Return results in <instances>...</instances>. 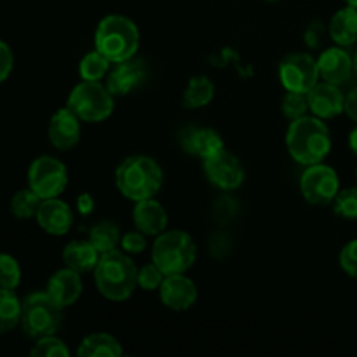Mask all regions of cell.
Masks as SVG:
<instances>
[{
  "label": "cell",
  "mask_w": 357,
  "mask_h": 357,
  "mask_svg": "<svg viewBox=\"0 0 357 357\" xmlns=\"http://www.w3.org/2000/svg\"><path fill=\"white\" fill-rule=\"evenodd\" d=\"M110 65L114 63L101 54L100 51H91L80 59L79 63V75L82 80H91V82H101V79L108 75Z\"/></svg>",
  "instance_id": "27"
},
{
  "label": "cell",
  "mask_w": 357,
  "mask_h": 357,
  "mask_svg": "<svg viewBox=\"0 0 357 357\" xmlns=\"http://www.w3.org/2000/svg\"><path fill=\"white\" fill-rule=\"evenodd\" d=\"M23 300L17 298L14 289L0 288V335L13 331L21 324Z\"/></svg>",
  "instance_id": "24"
},
{
  "label": "cell",
  "mask_w": 357,
  "mask_h": 357,
  "mask_svg": "<svg viewBox=\"0 0 357 357\" xmlns=\"http://www.w3.org/2000/svg\"><path fill=\"white\" fill-rule=\"evenodd\" d=\"M349 146H351L352 153L357 155V124H356V128L351 131V135H349Z\"/></svg>",
  "instance_id": "40"
},
{
  "label": "cell",
  "mask_w": 357,
  "mask_h": 357,
  "mask_svg": "<svg viewBox=\"0 0 357 357\" xmlns=\"http://www.w3.org/2000/svg\"><path fill=\"white\" fill-rule=\"evenodd\" d=\"M14 66V56L9 45L3 40H0V84L10 75Z\"/></svg>",
  "instance_id": "37"
},
{
  "label": "cell",
  "mask_w": 357,
  "mask_h": 357,
  "mask_svg": "<svg viewBox=\"0 0 357 357\" xmlns=\"http://www.w3.org/2000/svg\"><path fill=\"white\" fill-rule=\"evenodd\" d=\"M30 354L33 357H68L70 351L65 342L59 340L56 335H51V337L38 338Z\"/></svg>",
  "instance_id": "32"
},
{
  "label": "cell",
  "mask_w": 357,
  "mask_h": 357,
  "mask_svg": "<svg viewBox=\"0 0 357 357\" xmlns=\"http://www.w3.org/2000/svg\"><path fill=\"white\" fill-rule=\"evenodd\" d=\"M204 174L209 183L220 190H236L244 183V167L241 160L229 150H222L216 155L202 160Z\"/></svg>",
  "instance_id": "11"
},
{
  "label": "cell",
  "mask_w": 357,
  "mask_h": 357,
  "mask_svg": "<svg viewBox=\"0 0 357 357\" xmlns=\"http://www.w3.org/2000/svg\"><path fill=\"white\" fill-rule=\"evenodd\" d=\"M82 278L77 271L73 268L65 267V268H59L58 272L49 278L47 281V289L45 291L63 307H72L73 303L79 302L80 295H82Z\"/></svg>",
  "instance_id": "19"
},
{
  "label": "cell",
  "mask_w": 357,
  "mask_h": 357,
  "mask_svg": "<svg viewBox=\"0 0 357 357\" xmlns=\"http://www.w3.org/2000/svg\"><path fill=\"white\" fill-rule=\"evenodd\" d=\"M345 2H347V6H354V7H357V0H345Z\"/></svg>",
  "instance_id": "42"
},
{
  "label": "cell",
  "mask_w": 357,
  "mask_h": 357,
  "mask_svg": "<svg viewBox=\"0 0 357 357\" xmlns=\"http://www.w3.org/2000/svg\"><path fill=\"white\" fill-rule=\"evenodd\" d=\"M328 33L342 47L357 42V7L347 6L344 9L337 10L328 24Z\"/></svg>",
  "instance_id": "22"
},
{
  "label": "cell",
  "mask_w": 357,
  "mask_h": 357,
  "mask_svg": "<svg viewBox=\"0 0 357 357\" xmlns=\"http://www.w3.org/2000/svg\"><path fill=\"white\" fill-rule=\"evenodd\" d=\"M281 110L282 115L289 122L296 121V119L303 117V115H307L310 112L309 98H307L305 93H293V91H288L281 101Z\"/></svg>",
  "instance_id": "29"
},
{
  "label": "cell",
  "mask_w": 357,
  "mask_h": 357,
  "mask_svg": "<svg viewBox=\"0 0 357 357\" xmlns=\"http://www.w3.org/2000/svg\"><path fill=\"white\" fill-rule=\"evenodd\" d=\"M121 230L110 220H101L96 225L91 229L89 232V241L101 255L107 253V251L117 250L121 246Z\"/></svg>",
  "instance_id": "26"
},
{
  "label": "cell",
  "mask_w": 357,
  "mask_h": 357,
  "mask_svg": "<svg viewBox=\"0 0 357 357\" xmlns=\"http://www.w3.org/2000/svg\"><path fill=\"white\" fill-rule=\"evenodd\" d=\"M317 68H319V77L324 82L342 86L354 73V59L342 45H338V47H330L321 52L319 59H317Z\"/></svg>",
  "instance_id": "17"
},
{
  "label": "cell",
  "mask_w": 357,
  "mask_h": 357,
  "mask_svg": "<svg viewBox=\"0 0 357 357\" xmlns=\"http://www.w3.org/2000/svg\"><path fill=\"white\" fill-rule=\"evenodd\" d=\"M21 282V267L13 255L0 253V288L16 289Z\"/></svg>",
  "instance_id": "31"
},
{
  "label": "cell",
  "mask_w": 357,
  "mask_h": 357,
  "mask_svg": "<svg viewBox=\"0 0 357 357\" xmlns=\"http://www.w3.org/2000/svg\"><path fill=\"white\" fill-rule=\"evenodd\" d=\"M354 73H356V77H357V51H356V54H354Z\"/></svg>",
  "instance_id": "41"
},
{
  "label": "cell",
  "mask_w": 357,
  "mask_h": 357,
  "mask_svg": "<svg viewBox=\"0 0 357 357\" xmlns=\"http://www.w3.org/2000/svg\"><path fill=\"white\" fill-rule=\"evenodd\" d=\"M63 307L47 291H37L23 300L21 328L30 338L56 335L63 324Z\"/></svg>",
  "instance_id": "6"
},
{
  "label": "cell",
  "mask_w": 357,
  "mask_h": 357,
  "mask_svg": "<svg viewBox=\"0 0 357 357\" xmlns=\"http://www.w3.org/2000/svg\"><path fill=\"white\" fill-rule=\"evenodd\" d=\"M309 107L312 115L323 119H335L345 110V94L342 93L340 86L330 82H317L312 89L307 93Z\"/></svg>",
  "instance_id": "15"
},
{
  "label": "cell",
  "mask_w": 357,
  "mask_h": 357,
  "mask_svg": "<svg viewBox=\"0 0 357 357\" xmlns=\"http://www.w3.org/2000/svg\"><path fill=\"white\" fill-rule=\"evenodd\" d=\"M164 278H166V274L153 261L138 268V286L143 291H155V289H159Z\"/></svg>",
  "instance_id": "33"
},
{
  "label": "cell",
  "mask_w": 357,
  "mask_h": 357,
  "mask_svg": "<svg viewBox=\"0 0 357 357\" xmlns=\"http://www.w3.org/2000/svg\"><path fill=\"white\" fill-rule=\"evenodd\" d=\"M80 119L68 107L59 108L49 121V142L54 149L66 152L80 142Z\"/></svg>",
  "instance_id": "14"
},
{
  "label": "cell",
  "mask_w": 357,
  "mask_h": 357,
  "mask_svg": "<svg viewBox=\"0 0 357 357\" xmlns=\"http://www.w3.org/2000/svg\"><path fill=\"white\" fill-rule=\"evenodd\" d=\"M345 114H347L349 119L357 122V87L351 91V93L345 96Z\"/></svg>",
  "instance_id": "38"
},
{
  "label": "cell",
  "mask_w": 357,
  "mask_h": 357,
  "mask_svg": "<svg viewBox=\"0 0 357 357\" xmlns=\"http://www.w3.org/2000/svg\"><path fill=\"white\" fill-rule=\"evenodd\" d=\"M324 33H326L324 24L321 23V21H314V23H310L309 26H307L305 35H303V40H305V44L309 45L310 49H317L321 45V42H323Z\"/></svg>",
  "instance_id": "36"
},
{
  "label": "cell",
  "mask_w": 357,
  "mask_h": 357,
  "mask_svg": "<svg viewBox=\"0 0 357 357\" xmlns=\"http://www.w3.org/2000/svg\"><path fill=\"white\" fill-rule=\"evenodd\" d=\"M121 250L126 251L128 255L143 253L146 250V236L143 232H139L138 229L124 234L121 239Z\"/></svg>",
  "instance_id": "35"
},
{
  "label": "cell",
  "mask_w": 357,
  "mask_h": 357,
  "mask_svg": "<svg viewBox=\"0 0 357 357\" xmlns=\"http://www.w3.org/2000/svg\"><path fill=\"white\" fill-rule=\"evenodd\" d=\"M42 204V199L31 190L30 187L17 190L10 199V213L17 220H30L37 216L38 208Z\"/></svg>",
  "instance_id": "28"
},
{
  "label": "cell",
  "mask_w": 357,
  "mask_h": 357,
  "mask_svg": "<svg viewBox=\"0 0 357 357\" xmlns=\"http://www.w3.org/2000/svg\"><path fill=\"white\" fill-rule=\"evenodd\" d=\"M114 94L108 91L107 84L82 80L70 93L66 107L82 122L96 124L107 121L114 112Z\"/></svg>",
  "instance_id": "7"
},
{
  "label": "cell",
  "mask_w": 357,
  "mask_h": 357,
  "mask_svg": "<svg viewBox=\"0 0 357 357\" xmlns=\"http://www.w3.org/2000/svg\"><path fill=\"white\" fill-rule=\"evenodd\" d=\"M286 149L295 162L305 167L323 162L331 152L330 128L316 115L291 121L286 131Z\"/></svg>",
  "instance_id": "1"
},
{
  "label": "cell",
  "mask_w": 357,
  "mask_h": 357,
  "mask_svg": "<svg viewBox=\"0 0 357 357\" xmlns=\"http://www.w3.org/2000/svg\"><path fill=\"white\" fill-rule=\"evenodd\" d=\"M146 79V66L142 59H128L115 63L107 75V87L114 96H128Z\"/></svg>",
  "instance_id": "13"
},
{
  "label": "cell",
  "mask_w": 357,
  "mask_h": 357,
  "mask_svg": "<svg viewBox=\"0 0 357 357\" xmlns=\"http://www.w3.org/2000/svg\"><path fill=\"white\" fill-rule=\"evenodd\" d=\"M160 302L171 310H188L197 302V286L185 274L166 275L159 288Z\"/></svg>",
  "instance_id": "12"
},
{
  "label": "cell",
  "mask_w": 357,
  "mask_h": 357,
  "mask_svg": "<svg viewBox=\"0 0 357 357\" xmlns=\"http://www.w3.org/2000/svg\"><path fill=\"white\" fill-rule=\"evenodd\" d=\"M197 260V246L183 230H164L152 246V261L166 275L185 274Z\"/></svg>",
  "instance_id": "5"
},
{
  "label": "cell",
  "mask_w": 357,
  "mask_h": 357,
  "mask_svg": "<svg viewBox=\"0 0 357 357\" xmlns=\"http://www.w3.org/2000/svg\"><path fill=\"white\" fill-rule=\"evenodd\" d=\"M68 171L65 164L51 155H40L28 167V187L42 199H54L65 192Z\"/></svg>",
  "instance_id": "8"
},
{
  "label": "cell",
  "mask_w": 357,
  "mask_h": 357,
  "mask_svg": "<svg viewBox=\"0 0 357 357\" xmlns=\"http://www.w3.org/2000/svg\"><path fill=\"white\" fill-rule=\"evenodd\" d=\"M340 267L351 278L357 279V239L345 244L340 251Z\"/></svg>",
  "instance_id": "34"
},
{
  "label": "cell",
  "mask_w": 357,
  "mask_h": 357,
  "mask_svg": "<svg viewBox=\"0 0 357 357\" xmlns=\"http://www.w3.org/2000/svg\"><path fill=\"white\" fill-rule=\"evenodd\" d=\"M35 220H37L38 227L49 236H65L73 225V211L59 197L45 199L42 201Z\"/></svg>",
  "instance_id": "16"
},
{
  "label": "cell",
  "mask_w": 357,
  "mask_h": 357,
  "mask_svg": "<svg viewBox=\"0 0 357 357\" xmlns=\"http://www.w3.org/2000/svg\"><path fill=\"white\" fill-rule=\"evenodd\" d=\"M180 143L190 155L206 160L225 150V142L218 131L211 128H187L181 131Z\"/></svg>",
  "instance_id": "18"
},
{
  "label": "cell",
  "mask_w": 357,
  "mask_h": 357,
  "mask_svg": "<svg viewBox=\"0 0 357 357\" xmlns=\"http://www.w3.org/2000/svg\"><path fill=\"white\" fill-rule=\"evenodd\" d=\"M215 98V84L209 77H192L183 93V105L187 108H202L209 105Z\"/></svg>",
  "instance_id": "25"
},
{
  "label": "cell",
  "mask_w": 357,
  "mask_h": 357,
  "mask_svg": "<svg viewBox=\"0 0 357 357\" xmlns=\"http://www.w3.org/2000/svg\"><path fill=\"white\" fill-rule=\"evenodd\" d=\"M77 208L82 215H91L94 211V199L89 194H82L77 199Z\"/></svg>",
  "instance_id": "39"
},
{
  "label": "cell",
  "mask_w": 357,
  "mask_h": 357,
  "mask_svg": "<svg viewBox=\"0 0 357 357\" xmlns=\"http://www.w3.org/2000/svg\"><path fill=\"white\" fill-rule=\"evenodd\" d=\"M94 282L107 300L126 302L138 288V267L126 251H107L94 268Z\"/></svg>",
  "instance_id": "2"
},
{
  "label": "cell",
  "mask_w": 357,
  "mask_h": 357,
  "mask_svg": "<svg viewBox=\"0 0 357 357\" xmlns=\"http://www.w3.org/2000/svg\"><path fill=\"white\" fill-rule=\"evenodd\" d=\"M101 253L91 244V241H72L63 250V261L65 267L73 268L79 274H87L94 272L98 261H100Z\"/></svg>",
  "instance_id": "21"
},
{
  "label": "cell",
  "mask_w": 357,
  "mask_h": 357,
  "mask_svg": "<svg viewBox=\"0 0 357 357\" xmlns=\"http://www.w3.org/2000/svg\"><path fill=\"white\" fill-rule=\"evenodd\" d=\"M122 345L115 337L108 333H91L79 344V357H121Z\"/></svg>",
  "instance_id": "23"
},
{
  "label": "cell",
  "mask_w": 357,
  "mask_h": 357,
  "mask_svg": "<svg viewBox=\"0 0 357 357\" xmlns=\"http://www.w3.org/2000/svg\"><path fill=\"white\" fill-rule=\"evenodd\" d=\"M335 215L344 220H357V187L344 188L337 194L333 201Z\"/></svg>",
  "instance_id": "30"
},
{
  "label": "cell",
  "mask_w": 357,
  "mask_h": 357,
  "mask_svg": "<svg viewBox=\"0 0 357 357\" xmlns=\"http://www.w3.org/2000/svg\"><path fill=\"white\" fill-rule=\"evenodd\" d=\"M265 2H268V3H275V2H279V0H265Z\"/></svg>",
  "instance_id": "43"
},
{
  "label": "cell",
  "mask_w": 357,
  "mask_h": 357,
  "mask_svg": "<svg viewBox=\"0 0 357 357\" xmlns=\"http://www.w3.org/2000/svg\"><path fill=\"white\" fill-rule=\"evenodd\" d=\"M132 223L145 236L157 237L166 230L167 211L155 197L138 201L132 208Z\"/></svg>",
  "instance_id": "20"
},
{
  "label": "cell",
  "mask_w": 357,
  "mask_h": 357,
  "mask_svg": "<svg viewBox=\"0 0 357 357\" xmlns=\"http://www.w3.org/2000/svg\"><path fill=\"white\" fill-rule=\"evenodd\" d=\"M279 79L286 91L293 93H309L319 82L317 59L309 52H291L279 63Z\"/></svg>",
  "instance_id": "10"
},
{
  "label": "cell",
  "mask_w": 357,
  "mask_h": 357,
  "mask_svg": "<svg viewBox=\"0 0 357 357\" xmlns=\"http://www.w3.org/2000/svg\"><path fill=\"white\" fill-rule=\"evenodd\" d=\"M94 44L112 63L135 58L139 49V30L132 20L122 14H108L98 23Z\"/></svg>",
  "instance_id": "4"
},
{
  "label": "cell",
  "mask_w": 357,
  "mask_h": 357,
  "mask_svg": "<svg viewBox=\"0 0 357 357\" xmlns=\"http://www.w3.org/2000/svg\"><path fill=\"white\" fill-rule=\"evenodd\" d=\"M162 169L157 160L149 155L128 157L115 171V185L119 192L132 202L155 197L162 187Z\"/></svg>",
  "instance_id": "3"
},
{
  "label": "cell",
  "mask_w": 357,
  "mask_h": 357,
  "mask_svg": "<svg viewBox=\"0 0 357 357\" xmlns=\"http://www.w3.org/2000/svg\"><path fill=\"white\" fill-rule=\"evenodd\" d=\"M300 192L302 197L312 206L333 204L335 197L340 192L337 171L323 162L307 166L300 178Z\"/></svg>",
  "instance_id": "9"
}]
</instances>
